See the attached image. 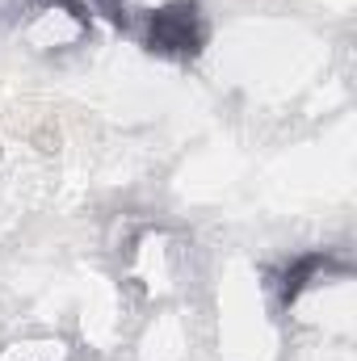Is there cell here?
Returning a JSON list of instances; mask_svg holds the SVG:
<instances>
[{"label":"cell","instance_id":"obj_1","mask_svg":"<svg viewBox=\"0 0 357 361\" xmlns=\"http://www.w3.org/2000/svg\"><path fill=\"white\" fill-rule=\"evenodd\" d=\"M202 42H206V21L193 0H177V4L152 13L147 34H143V47L152 55H169V59H193L202 51Z\"/></svg>","mask_w":357,"mask_h":361},{"label":"cell","instance_id":"obj_2","mask_svg":"<svg viewBox=\"0 0 357 361\" xmlns=\"http://www.w3.org/2000/svg\"><path fill=\"white\" fill-rule=\"evenodd\" d=\"M332 269V257L328 252H307V257H298V261H290L286 273H282V281H277V298H282V307H290L320 273Z\"/></svg>","mask_w":357,"mask_h":361}]
</instances>
